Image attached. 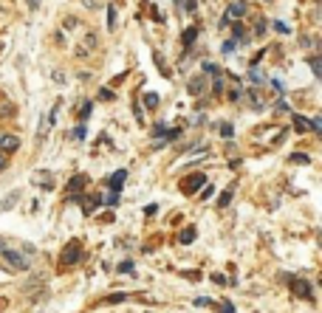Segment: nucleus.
I'll return each mask as SVG.
<instances>
[{
  "instance_id": "obj_1",
  "label": "nucleus",
  "mask_w": 322,
  "mask_h": 313,
  "mask_svg": "<svg viewBox=\"0 0 322 313\" xmlns=\"http://www.w3.org/2000/svg\"><path fill=\"white\" fill-rule=\"evenodd\" d=\"M0 260H3V268H6V271H12V274H20V271H26V268H29L26 257H23V254H17V251H12V248H3Z\"/></svg>"
},
{
  "instance_id": "obj_2",
  "label": "nucleus",
  "mask_w": 322,
  "mask_h": 313,
  "mask_svg": "<svg viewBox=\"0 0 322 313\" xmlns=\"http://www.w3.org/2000/svg\"><path fill=\"white\" fill-rule=\"evenodd\" d=\"M80 260H82V243H80V240H71V243H68V246L63 248L60 265H63V268H68V265L80 263Z\"/></svg>"
},
{
  "instance_id": "obj_3",
  "label": "nucleus",
  "mask_w": 322,
  "mask_h": 313,
  "mask_svg": "<svg viewBox=\"0 0 322 313\" xmlns=\"http://www.w3.org/2000/svg\"><path fill=\"white\" fill-rule=\"evenodd\" d=\"M201 186H207V175H201V172H193V175H187L184 183H181V189L187 192V195H195Z\"/></svg>"
},
{
  "instance_id": "obj_4",
  "label": "nucleus",
  "mask_w": 322,
  "mask_h": 313,
  "mask_svg": "<svg viewBox=\"0 0 322 313\" xmlns=\"http://www.w3.org/2000/svg\"><path fill=\"white\" fill-rule=\"evenodd\" d=\"M20 149V138L15 133H0V152L9 155V152H17Z\"/></svg>"
},
{
  "instance_id": "obj_5",
  "label": "nucleus",
  "mask_w": 322,
  "mask_h": 313,
  "mask_svg": "<svg viewBox=\"0 0 322 313\" xmlns=\"http://www.w3.org/2000/svg\"><path fill=\"white\" fill-rule=\"evenodd\" d=\"M54 121H57V107H51V110H46L43 113V121H40V130H37V138L43 141L46 135H48V130L54 127Z\"/></svg>"
},
{
  "instance_id": "obj_6",
  "label": "nucleus",
  "mask_w": 322,
  "mask_h": 313,
  "mask_svg": "<svg viewBox=\"0 0 322 313\" xmlns=\"http://www.w3.org/2000/svg\"><path fill=\"white\" fill-rule=\"evenodd\" d=\"M289 285H291V291H294L297 297H303V299H314V294H311V285H308L306 280H297V277H289Z\"/></svg>"
},
{
  "instance_id": "obj_7",
  "label": "nucleus",
  "mask_w": 322,
  "mask_h": 313,
  "mask_svg": "<svg viewBox=\"0 0 322 313\" xmlns=\"http://www.w3.org/2000/svg\"><path fill=\"white\" fill-rule=\"evenodd\" d=\"M97 45H99L97 34H88V37H85V40L80 43V48L74 51V54H77V57H88V54H91V51L97 48Z\"/></svg>"
},
{
  "instance_id": "obj_8",
  "label": "nucleus",
  "mask_w": 322,
  "mask_h": 313,
  "mask_svg": "<svg viewBox=\"0 0 322 313\" xmlns=\"http://www.w3.org/2000/svg\"><path fill=\"white\" fill-rule=\"evenodd\" d=\"M125 178H128V169H119V172H113L111 178H108V186H111L113 192H122V186H125Z\"/></svg>"
},
{
  "instance_id": "obj_9",
  "label": "nucleus",
  "mask_w": 322,
  "mask_h": 313,
  "mask_svg": "<svg viewBox=\"0 0 322 313\" xmlns=\"http://www.w3.org/2000/svg\"><path fill=\"white\" fill-rule=\"evenodd\" d=\"M187 88H190V93H193V96H201V93H204V88H207V76H193V79L187 82Z\"/></svg>"
},
{
  "instance_id": "obj_10",
  "label": "nucleus",
  "mask_w": 322,
  "mask_h": 313,
  "mask_svg": "<svg viewBox=\"0 0 322 313\" xmlns=\"http://www.w3.org/2000/svg\"><path fill=\"white\" fill-rule=\"evenodd\" d=\"M34 183L43 189H54V175L51 172H34Z\"/></svg>"
},
{
  "instance_id": "obj_11",
  "label": "nucleus",
  "mask_w": 322,
  "mask_h": 313,
  "mask_svg": "<svg viewBox=\"0 0 322 313\" xmlns=\"http://www.w3.org/2000/svg\"><path fill=\"white\" fill-rule=\"evenodd\" d=\"M246 15V3H243V0H235V3H232V6H229V9H226V20H232V17H243Z\"/></svg>"
},
{
  "instance_id": "obj_12",
  "label": "nucleus",
  "mask_w": 322,
  "mask_h": 313,
  "mask_svg": "<svg viewBox=\"0 0 322 313\" xmlns=\"http://www.w3.org/2000/svg\"><path fill=\"white\" fill-rule=\"evenodd\" d=\"M85 183H88V175H74V178H71V183H68V192H80Z\"/></svg>"
},
{
  "instance_id": "obj_13",
  "label": "nucleus",
  "mask_w": 322,
  "mask_h": 313,
  "mask_svg": "<svg viewBox=\"0 0 322 313\" xmlns=\"http://www.w3.org/2000/svg\"><path fill=\"white\" fill-rule=\"evenodd\" d=\"M308 127H311V124H308V119H303L300 113H294V130H297V133H306Z\"/></svg>"
},
{
  "instance_id": "obj_14",
  "label": "nucleus",
  "mask_w": 322,
  "mask_h": 313,
  "mask_svg": "<svg viewBox=\"0 0 322 313\" xmlns=\"http://www.w3.org/2000/svg\"><path fill=\"white\" fill-rule=\"evenodd\" d=\"M181 40H184V45L190 48V45H193L195 40H198V29H187V31H184V37H181Z\"/></svg>"
},
{
  "instance_id": "obj_15",
  "label": "nucleus",
  "mask_w": 322,
  "mask_h": 313,
  "mask_svg": "<svg viewBox=\"0 0 322 313\" xmlns=\"http://www.w3.org/2000/svg\"><path fill=\"white\" fill-rule=\"evenodd\" d=\"M241 93H243V90H241V85H238V79L232 76V88H229V99H232V102H238V99H241Z\"/></svg>"
},
{
  "instance_id": "obj_16",
  "label": "nucleus",
  "mask_w": 322,
  "mask_h": 313,
  "mask_svg": "<svg viewBox=\"0 0 322 313\" xmlns=\"http://www.w3.org/2000/svg\"><path fill=\"white\" fill-rule=\"evenodd\" d=\"M195 234H198V231H195L193 226H187V229L181 231V243H184V246H187V243H193V240H195Z\"/></svg>"
},
{
  "instance_id": "obj_17",
  "label": "nucleus",
  "mask_w": 322,
  "mask_h": 313,
  "mask_svg": "<svg viewBox=\"0 0 322 313\" xmlns=\"http://www.w3.org/2000/svg\"><path fill=\"white\" fill-rule=\"evenodd\" d=\"M145 104L147 110H156L159 107V93H145Z\"/></svg>"
},
{
  "instance_id": "obj_18",
  "label": "nucleus",
  "mask_w": 322,
  "mask_h": 313,
  "mask_svg": "<svg viewBox=\"0 0 322 313\" xmlns=\"http://www.w3.org/2000/svg\"><path fill=\"white\" fill-rule=\"evenodd\" d=\"M215 127L221 130V135H224V138H232V135H235V130H232V124H229V121H221V124H215Z\"/></svg>"
},
{
  "instance_id": "obj_19",
  "label": "nucleus",
  "mask_w": 322,
  "mask_h": 313,
  "mask_svg": "<svg viewBox=\"0 0 322 313\" xmlns=\"http://www.w3.org/2000/svg\"><path fill=\"white\" fill-rule=\"evenodd\" d=\"M204 76H215V74H221V65H215V62H204Z\"/></svg>"
},
{
  "instance_id": "obj_20",
  "label": "nucleus",
  "mask_w": 322,
  "mask_h": 313,
  "mask_svg": "<svg viewBox=\"0 0 322 313\" xmlns=\"http://www.w3.org/2000/svg\"><path fill=\"white\" fill-rule=\"evenodd\" d=\"M85 135H88V130H85V124H80L77 130H71V138H74V141H85Z\"/></svg>"
},
{
  "instance_id": "obj_21",
  "label": "nucleus",
  "mask_w": 322,
  "mask_h": 313,
  "mask_svg": "<svg viewBox=\"0 0 322 313\" xmlns=\"http://www.w3.org/2000/svg\"><path fill=\"white\" fill-rule=\"evenodd\" d=\"M108 29H111V31L116 29V6H113V3L108 6Z\"/></svg>"
},
{
  "instance_id": "obj_22",
  "label": "nucleus",
  "mask_w": 322,
  "mask_h": 313,
  "mask_svg": "<svg viewBox=\"0 0 322 313\" xmlns=\"http://www.w3.org/2000/svg\"><path fill=\"white\" fill-rule=\"evenodd\" d=\"M308 65H311V71H314V76H322V62H320V57H311V60H308Z\"/></svg>"
},
{
  "instance_id": "obj_23",
  "label": "nucleus",
  "mask_w": 322,
  "mask_h": 313,
  "mask_svg": "<svg viewBox=\"0 0 322 313\" xmlns=\"http://www.w3.org/2000/svg\"><path fill=\"white\" fill-rule=\"evenodd\" d=\"M229 200H232V189H224L218 195V206H229Z\"/></svg>"
},
{
  "instance_id": "obj_24",
  "label": "nucleus",
  "mask_w": 322,
  "mask_h": 313,
  "mask_svg": "<svg viewBox=\"0 0 322 313\" xmlns=\"http://www.w3.org/2000/svg\"><path fill=\"white\" fill-rule=\"evenodd\" d=\"M20 198V192H12V195H9V198L3 200V203H0V209H12V206H15V200Z\"/></svg>"
},
{
  "instance_id": "obj_25",
  "label": "nucleus",
  "mask_w": 322,
  "mask_h": 313,
  "mask_svg": "<svg viewBox=\"0 0 322 313\" xmlns=\"http://www.w3.org/2000/svg\"><path fill=\"white\" fill-rule=\"evenodd\" d=\"M291 161H294V164H311V158H308L306 152H294V155H291Z\"/></svg>"
},
{
  "instance_id": "obj_26",
  "label": "nucleus",
  "mask_w": 322,
  "mask_h": 313,
  "mask_svg": "<svg viewBox=\"0 0 322 313\" xmlns=\"http://www.w3.org/2000/svg\"><path fill=\"white\" fill-rule=\"evenodd\" d=\"M249 79L252 82H263V71L260 68H249Z\"/></svg>"
},
{
  "instance_id": "obj_27",
  "label": "nucleus",
  "mask_w": 322,
  "mask_h": 313,
  "mask_svg": "<svg viewBox=\"0 0 322 313\" xmlns=\"http://www.w3.org/2000/svg\"><path fill=\"white\" fill-rule=\"evenodd\" d=\"M235 48H238V40H226L224 45H221V51H224V54H232Z\"/></svg>"
},
{
  "instance_id": "obj_28",
  "label": "nucleus",
  "mask_w": 322,
  "mask_h": 313,
  "mask_svg": "<svg viewBox=\"0 0 322 313\" xmlns=\"http://www.w3.org/2000/svg\"><path fill=\"white\" fill-rule=\"evenodd\" d=\"M212 90H215V93H221V90H224V76H221V74H215V82H212Z\"/></svg>"
},
{
  "instance_id": "obj_29",
  "label": "nucleus",
  "mask_w": 322,
  "mask_h": 313,
  "mask_svg": "<svg viewBox=\"0 0 322 313\" xmlns=\"http://www.w3.org/2000/svg\"><path fill=\"white\" fill-rule=\"evenodd\" d=\"M91 110H94V102H85V104H82V121H85V119H88V116H91Z\"/></svg>"
},
{
  "instance_id": "obj_30",
  "label": "nucleus",
  "mask_w": 322,
  "mask_h": 313,
  "mask_svg": "<svg viewBox=\"0 0 322 313\" xmlns=\"http://www.w3.org/2000/svg\"><path fill=\"white\" fill-rule=\"evenodd\" d=\"M241 37H243V26L235 23V26H232V40H241Z\"/></svg>"
},
{
  "instance_id": "obj_31",
  "label": "nucleus",
  "mask_w": 322,
  "mask_h": 313,
  "mask_svg": "<svg viewBox=\"0 0 322 313\" xmlns=\"http://www.w3.org/2000/svg\"><path fill=\"white\" fill-rule=\"evenodd\" d=\"M249 102H252L255 107H263V99H260V96L255 93V90H249Z\"/></svg>"
},
{
  "instance_id": "obj_32",
  "label": "nucleus",
  "mask_w": 322,
  "mask_h": 313,
  "mask_svg": "<svg viewBox=\"0 0 322 313\" xmlns=\"http://www.w3.org/2000/svg\"><path fill=\"white\" fill-rule=\"evenodd\" d=\"M119 274H133V263H130V260H125V263L119 265Z\"/></svg>"
},
{
  "instance_id": "obj_33",
  "label": "nucleus",
  "mask_w": 322,
  "mask_h": 313,
  "mask_svg": "<svg viewBox=\"0 0 322 313\" xmlns=\"http://www.w3.org/2000/svg\"><path fill=\"white\" fill-rule=\"evenodd\" d=\"M105 203H108V206H119V192H111V195L105 198Z\"/></svg>"
},
{
  "instance_id": "obj_34",
  "label": "nucleus",
  "mask_w": 322,
  "mask_h": 313,
  "mask_svg": "<svg viewBox=\"0 0 322 313\" xmlns=\"http://www.w3.org/2000/svg\"><path fill=\"white\" fill-rule=\"evenodd\" d=\"M99 99H102V102H111V99H113V90H111V88H102V93H99Z\"/></svg>"
},
{
  "instance_id": "obj_35",
  "label": "nucleus",
  "mask_w": 322,
  "mask_h": 313,
  "mask_svg": "<svg viewBox=\"0 0 322 313\" xmlns=\"http://www.w3.org/2000/svg\"><path fill=\"white\" fill-rule=\"evenodd\" d=\"M308 124H311V130L314 133H322V119H311Z\"/></svg>"
},
{
  "instance_id": "obj_36",
  "label": "nucleus",
  "mask_w": 322,
  "mask_h": 313,
  "mask_svg": "<svg viewBox=\"0 0 322 313\" xmlns=\"http://www.w3.org/2000/svg\"><path fill=\"white\" fill-rule=\"evenodd\" d=\"M125 299H128V294H113V297H108L105 302L111 305V302H125Z\"/></svg>"
},
{
  "instance_id": "obj_37",
  "label": "nucleus",
  "mask_w": 322,
  "mask_h": 313,
  "mask_svg": "<svg viewBox=\"0 0 322 313\" xmlns=\"http://www.w3.org/2000/svg\"><path fill=\"white\" fill-rule=\"evenodd\" d=\"M274 90H277V96H283V93H286V88H283V82H280V79H274Z\"/></svg>"
},
{
  "instance_id": "obj_38",
  "label": "nucleus",
  "mask_w": 322,
  "mask_h": 313,
  "mask_svg": "<svg viewBox=\"0 0 322 313\" xmlns=\"http://www.w3.org/2000/svg\"><path fill=\"white\" fill-rule=\"evenodd\" d=\"M77 26H80V20H77V17H68V20H65V29H77Z\"/></svg>"
},
{
  "instance_id": "obj_39",
  "label": "nucleus",
  "mask_w": 322,
  "mask_h": 313,
  "mask_svg": "<svg viewBox=\"0 0 322 313\" xmlns=\"http://www.w3.org/2000/svg\"><path fill=\"white\" fill-rule=\"evenodd\" d=\"M221 313H235V305H232V302H224V305H221Z\"/></svg>"
},
{
  "instance_id": "obj_40",
  "label": "nucleus",
  "mask_w": 322,
  "mask_h": 313,
  "mask_svg": "<svg viewBox=\"0 0 322 313\" xmlns=\"http://www.w3.org/2000/svg\"><path fill=\"white\" fill-rule=\"evenodd\" d=\"M178 135H181V130H167V141H176Z\"/></svg>"
},
{
  "instance_id": "obj_41",
  "label": "nucleus",
  "mask_w": 322,
  "mask_h": 313,
  "mask_svg": "<svg viewBox=\"0 0 322 313\" xmlns=\"http://www.w3.org/2000/svg\"><path fill=\"white\" fill-rule=\"evenodd\" d=\"M274 29H277L280 34H289V26H286V23H274Z\"/></svg>"
},
{
  "instance_id": "obj_42",
  "label": "nucleus",
  "mask_w": 322,
  "mask_h": 313,
  "mask_svg": "<svg viewBox=\"0 0 322 313\" xmlns=\"http://www.w3.org/2000/svg\"><path fill=\"white\" fill-rule=\"evenodd\" d=\"M195 305H198V308H207V305H209V299H207V297H198V299H195Z\"/></svg>"
},
{
  "instance_id": "obj_43",
  "label": "nucleus",
  "mask_w": 322,
  "mask_h": 313,
  "mask_svg": "<svg viewBox=\"0 0 322 313\" xmlns=\"http://www.w3.org/2000/svg\"><path fill=\"white\" fill-rule=\"evenodd\" d=\"M266 31V23H263V20H258V26H255V34H263Z\"/></svg>"
},
{
  "instance_id": "obj_44",
  "label": "nucleus",
  "mask_w": 322,
  "mask_h": 313,
  "mask_svg": "<svg viewBox=\"0 0 322 313\" xmlns=\"http://www.w3.org/2000/svg\"><path fill=\"white\" fill-rule=\"evenodd\" d=\"M212 192H215V186H212V183H209V186H204V198H212Z\"/></svg>"
},
{
  "instance_id": "obj_45",
  "label": "nucleus",
  "mask_w": 322,
  "mask_h": 313,
  "mask_svg": "<svg viewBox=\"0 0 322 313\" xmlns=\"http://www.w3.org/2000/svg\"><path fill=\"white\" fill-rule=\"evenodd\" d=\"M6 164H9V158H6V155H3V152H0V172H3V169H6Z\"/></svg>"
},
{
  "instance_id": "obj_46",
  "label": "nucleus",
  "mask_w": 322,
  "mask_h": 313,
  "mask_svg": "<svg viewBox=\"0 0 322 313\" xmlns=\"http://www.w3.org/2000/svg\"><path fill=\"white\" fill-rule=\"evenodd\" d=\"M195 6H198V0H187V12H195Z\"/></svg>"
},
{
  "instance_id": "obj_47",
  "label": "nucleus",
  "mask_w": 322,
  "mask_h": 313,
  "mask_svg": "<svg viewBox=\"0 0 322 313\" xmlns=\"http://www.w3.org/2000/svg\"><path fill=\"white\" fill-rule=\"evenodd\" d=\"M82 3H85L88 9H94V6H97V0H82Z\"/></svg>"
},
{
  "instance_id": "obj_48",
  "label": "nucleus",
  "mask_w": 322,
  "mask_h": 313,
  "mask_svg": "<svg viewBox=\"0 0 322 313\" xmlns=\"http://www.w3.org/2000/svg\"><path fill=\"white\" fill-rule=\"evenodd\" d=\"M29 6H32V9H37V6H40V0H29Z\"/></svg>"
},
{
  "instance_id": "obj_49",
  "label": "nucleus",
  "mask_w": 322,
  "mask_h": 313,
  "mask_svg": "<svg viewBox=\"0 0 322 313\" xmlns=\"http://www.w3.org/2000/svg\"><path fill=\"white\" fill-rule=\"evenodd\" d=\"M0 48H3V43H0Z\"/></svg>"
}]
</instances>
